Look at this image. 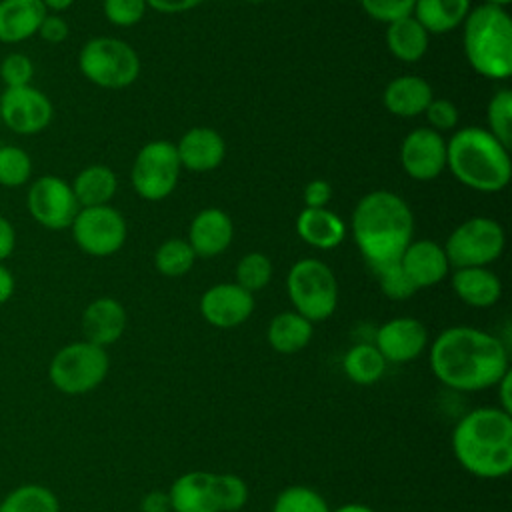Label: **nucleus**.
Wrapping results in <instances>:
<instances>
[{"instance_id":"obj_1","label":"nucleus","mask_w":512,"mask_h":512,"mask_svg":"<svg viewBox=\"0 0 512 512\" xmlns=\"http://www.w3.org/2000/svg\"><path fill=\"white\" fill-rule=\"evenodd\" d=\"M428 360L432 374L458 392L492 388L510 370L502 340L472 326L442 330L430 346Z\"/></svg>"},{"instance_id":"obj_2","label":"nucleus","mask_w":512,"mask_h":512,"mask_svg":"<svg viewBox=\"0 0 512 512\" xmlns=\"http://www.w3.org/2000/svg\"><path fill=\"white\" fill-rule=\"evenodd\" d=\"M412 232L410 206L390 190L368 192L352 212V236L372 272L400 262L402 252L412 242Z\"/></svg>"},{"instance_id":"obj_3","label":"nucleus","mask_w":512,"mask_h":512,"mask_svg":"<svg viewBox=\"0 0 512 512\" xmlns=\"http://www.w3.org/2000/svg\"><path fill=\"white\" fill-rule=\"evenodd\" d=\"M452 452L472 476L496 480L512 470V414L498 406L466 412L452 430Z\"/></svg>"},{"instance_id":"obj_4","label":"nucleus","mask_w":512,"mask_h":512,"mask_svg":"<svg viewBox=\"0 0 512 512\" xmlns=\"http://www.w3.org/2000/svg\"><path fill=\"white\" fill-rule=\"evenodd\" d=\"M446 168L476 192H500L512 176L510 152L486 128L466 126L446 142Z\"/></svg>"},{"instance_id":"obj_5","label":"nucleus","mask_w":512,"mask_h":512,"mask_svg":"<svg viewBox=\"0 0 512 512\" xmlns=\"http://www.w3.org/2000/svg\"><path fill=\"white\" fill-rule=\"evenodd\" d=\"M462 46L468 64L488 80L512 76V20L506 8L480 4L462 22Z\"/></svg>"},{"instance_id":"obj_6","label":"nucleus","mask_w":512,"mask_h":512,"mask_svg":"<svg viewBox=\"0 0 512 512\" xmlns=\"http://www.w3.org/2000/svg\"><path fill=\"white\" fill-rule=\"evenodd\" d=\"M286 290L294 312L306 320L322 322L330 318L338 304V282L330 266L318 258H302L292 264Z\"/></svg>"},{"instance_id":"obj_7","label":"nucleus","mask_w":512,"mask_h":512,"mask_svg":"<svg viewBox=\"0 0 512 512\" xmlns=\"http://www.w3.org/2000/svg\"><path fill=\"white\" fill-rule=\"evenodd\" d=\"M110 368L106 348L88 340L62 346L48 364V378L62 394L78 396L98 388Z\"/></svg>"},{"instance_id":"obj_8","label":"nucleus","mask_w":512,"mask_h":512,"mask_svg":"<svg viewBox=\"0 0 512 512\" xmlns=\"http://www.w3.org/2000/svg\"><path fill=\"white\" fill-rule=\"evenodd\" d=\"M80 72L96 86L120 90L140 74V58L124 40L98 36L88 40L78 54Z\"/></svg>"},{"instance_id":"obj_9","label":"nucleus","mask_w":512,"mask_h":512,"mask_svg":"<svg viewBox=\"0 0 512 512\" xmlns=\"http://www.w3.org/2000/svg\"><path fill=\"white\" fill-rule=\"evenodd\" d=\"M504 230L488 216H472L458 224L442 246L448 264L454 268L488 266L504 250Z\"/></svg>"},{"instance_id":"obj_10","label":"nucleus","mask_w":512,"mask_h":512,"mask_svg":"<svg viewBox=\"0 0 512 512\" xmlns=\"http://www.w3.org/2000/svg\"><path fill=\"white\" fill-rule=\"evenodd\" d=\"M180 170L182 166L178 160L176 144L168 140H152L138 150L130 180L140 198L156 202L174 192Z\"/></svg>"},{"instance_id":"obj_11","label":"nucleus","mask_w":512,"mask_h":512,"mask_svg":"<svg viewBox=\"0 0 512 512\" xmlns=\"http://www.w3.org/2000/svg\"><path fill=\"white\" fill-rule=\"evenodd\" d=\"M70 228L78 248L90 256H110L118 252L128 234L124 216L110 204L80 208Z\"/></svg>"},{"instance_id":"obj_12","label":"nucleus","mask_w":512,"mask_h":512,"mask_svg":"<svg viewBox=\"0 0 512 512\" xmlns=\"http://www.w3.org/2000/svg\"><path fill=\"white\" fill-rule=\"evenodd\" d=\"M28 210L44 228L64 230L70 228L80 206L66 180L46 174L32 182L28 190Z\"/></svg>"},{"instance_id":"obj_13","label":"nucleus","mask_w":512,"mask_h":512,"mask_svg":"<svg viewBox=\"0 0 512 512\" xmlns=\"http://www.w3.org/2000/svg\"><path fill=\"white\" fill-rule=\"evenodd\" d=\"M54 108L50 98L38 88H6L0 96V120L16 134L42 132L52 120Z\"/></svg>"},{"instance_id":"obj_14","label":"nucleus","mask_w":512,"mask_h":512,"mask_svg":"<svg viewBox=\"0 0 512 512\" xmlns=\"http://www.w3.org/2000/svg\"><path fill=\"white\" fill-rule=\"evenodd\" d=\"M400 164L414 180H434L446 168L444 136L428 126L410 130L400 144Z\"/></svg>"},{"instance_id":"obj_15","label":"nucleus","mask_w":512,"mask_h":512,"mask_svg":"<svg viewBox=\"0 0 512 512\" xmlns=\"http://www.w3.org/2000/svg\"><path fill=\"white\" fill-rule=\"evenodd\" d=\"M200 314L214 328H234L254 312V294L236 282L210 286L200 296Z\"/></svg>"},{"instance_id":"obj_16","label":"nucleus","mask_w":512,"mask_h":512,"mask_svg":"<svg viewBox=\"0 0 512 512\" xmlns=\"http://www.w3.org/2000/svg\"><path fill=\"white\" fill-rule=\"evenodd\" d=\"M428 344L426 326L410 316H398L384 322L374 336V346L386 362L404 364L418 358Z\"/></svg>"},{"instance_id":"obj_17","label":"nucleus","mask_w":512,"mask_h":512,"mask_svg":"<svg viewBox=\"0 0 512 512\" xmlns=\"http://www.w3.org/2000/svg\"><path fill=\"white\" fill-rule=\"evenodd\" d=\"M172 512H220L218 474L192 470L180 474L168 490Z\"/></svg>"},{"instance_id":"obj_18","label":"nucleus","mask_w":512,"mask_h":512,"mask_svg":"<svg viewBox=\"0 0 512 512\" xmlns=\"http://www.w3.org/2000/svg\"><path fill=\"white\" fill-rule=\"evenodd\" d=\"M176 152L182 168L190 172H210L224 160L226 144L214 128L196 126L180 136Z\"/></svg>"},{"instance_id":"obj_19","label":"nucleus","mask_w":512,"mask_h":512,"mask_svg":"<svg viewBox=\"0 0 512 512\" xmlns=\"http://www.w3.org/2000/svg\"><path fill=\"white\" fill-rule=\"evenodd\" d=\"M234 236V226L230 216L220 208L200 210L188 230V244L196 256L212 258L222 254Z\"/></svg>"},{"instance_id":"obj_20","label":"nucleus","mask_w":512,"mask_h":512,"mask_svg":"<svg viewBox=\"0 0 512 512\" xmlns=\"http://www.w3.org/2000/svg\"><path fill=\"white\" fill-rule=\"evenodd\" d=\"M400 264L418 290L442 282L450 268L444 248L432 240H412L400 256Z\"/></svg>"},{"instance_id":"obj_21","label":"nucleus","mask_w":512,"mask_h":512,"mask_svg":"<svg viewBox=\"0 0 512 512\" xmlns=\"http://www.w3.org/2000/svg\"><path fill=\"white\" fill-rule=\"evenodd\" d=\"M126 320V310L116 298H96L82 312L84 340L106 348L120 340L126 330Z\"/></svg>"},{"instance_id":"obj_22","label":"nucleus","mask_w":512,"mask_h":512,"mask_svg":"<svg viewBox=\"0 0 512 512\" xmlns=\"http://www.w3.org/2000/svg\"><path fill=\"white\" fill-rule=\"evenodd\" d=\"M46 14L42 0H0V42L18 44L38 34Z\"/></svg>"},{"instance_id":"obj_23","label":"nucleus","mask_w":512,"mask_h":512,"mask_svg":"<svg viewBox=\"0 0 512 512\" xmlns=\"http://www.w3.org/2000/svg\"><path fill=\"white\" fill-rule=\"evenodd\" d=\"M434 98L432 86L414 74H404L388 82L382 94L384 108L402 118H412L418 114H424L426 106Z\"/></svg>"},{"instance_id":"obj_24","label":"nucleus","mask_w":512,"mask_h":512,"mask_svg":"<svg viewBox=\"0 0 512 512\" xmlns=\"http://www.w3.org/2000/svg\"><path fill=\"white\" fill-rule=\"evenodd\" d=\"M452 290L472 308H490L502 296V282L486 266L456 268L452 274Z\"/></svg>"},{"instance_id":"obj_25","label":"nucleus","mask_w":512,"mask_h":512,"mask_svg":"<svg viewBox=\"0 0 512 512\" xmlns=\"http://www.w3.org/2000/svg\"><path fill=\"white\" fill-rule=\"evenodd\" d=\"M296 234L314 248L332 250L344 240L346 224L328 208H304L296 218Z\"/></svg>"},{"instance_id":"obj_26","label":"nucleus","mask_w":512,"mask_h":512,"mask_svg":"<svg viewBox=\"0 0 512 512\" xmlns=\"http://www.w3.org/2000/svg\"><path fill=\"white\" fill-rule=\"evenodd\" d=\"M428 42L430 34L412 14L396 18L386 26V46L400 62H418L426 54Z\"/></svg>"},{"instance_id":"obj_27","label":"nucleus","mask_w":512,"mask_h":512,"mask_svg":"<svg viewBox=\"0 0 512 512\" xmlns=\"http://www.w3.org/2000/svg\"><path fill=\"white\" fill-rule=\"evenodd\" d=\"M312 322L300 316L298 312H280L276 314L266 330L268 344L278 354H296L308 346L312 340Z\"/></svg>"},{"instance_id":"obj_28","label":"nucleus","mask_w":512,"mask_h":512,"mask_svg":"<svg viewBox=\"0 0 512 512\" xmlns=\"http://www.w3.org/2000/svg\"><path fill=\"white\" fill-rule=\"evenodd\" d=\"M470 0H416L412 16L428 34L450 32L466 20Z\"/></svg>"},{"instance_id":"obj_29","label":"nucleus","mask_w":512,"mask_h":512,"mask_svg":"<svg viewBox=\"0 0 512 512\" xmlns=\"http://www.w3.org/2000/svg\"><path fill=\"white\" fill-rule=\"evenodd\" d=\"M80 208L104 206L112 200L118 188L116 174L104 164H92L82 168L70 184Z\"/></svg>"},{"instance_id":"obj_30","label":"nucleus","mask_w":512,"mask_h":512,"mask_svg":"<svg viewBox=\"0 0 512 512\" xmlns=\"http://www.w3.org/2000/svg\"><path fill=\"white\" fill-rule=\"evenodd\" d=\"M344 374L360 386H370L384 376L386 360L374 344H356L342 358Z\"/></svg>"},{"instance_id":"obj_31","label":"nucleus","mask_w":512,"mask_h":512,"mask_svg":"<svg viewBox=\"0 0 512 512\" xmlns=\"http://www.w3.org/2000/svg\"><path fill=\"white\" fill-rule=\"evenodd\" d=\"M0 512H60L58 496L42 484H22L0 500Z\"/></svg>"},{"instance_id":"obj_32","label":"nucleus","mask_w":512,"mask_h":512,"mask_svg":"<svg viewBox=\"0 0 512 512\" xmlns=\"http://www.w3.org/2000/svg\"><path fill=\"white\" fill-rule=\"evenodd\" d=\"M194 250L190 248L188 240L170 238L162 242L154 254V266L160 274L176 278L184 276L194 266Z\"/></svg>"},{"instance_id":"obj_33","label":"nucleus","mask_w":512,"mask_h":512,"mask_svg":"<svg viewBox=\"0 0 512 512\" xmlns=\"http://www.w3.org/2000/svg\"><path fill=\"white\" fill-rule=\"evenodd\" d=\"M488 132L510 150L512 144V92L508 88L496 90L486 108Z\"/></svg>"},{"instance_id":"obj_34","label":"nucleus","mask_w":512,"mask_h":512,"mask_svg":"<svg viewBox=\"0 0 512 512\" xmlns=\"http://www.w3.org/2000/svg\"><path fill=\"white\" fill-rule=\"evenodd\" d=\"M272 512H330L326 500L322 498L320 492L308 486H288L284 488L274 504Z\"/></svg>"},{"instance_id":"obj_35","label":"nucleus","mask_w":512,"mask_h":512,"mask_svg":"<svg viewBox=\"0 0 512 512\" xmlns=\"http://www.w3.org/2000/svg\"><path fill=\"white\" fill-rule=\"evenodd\" d=\"M236 284L248 292H258L268 286L272 278V262L262 252H248L236 264Z\"/></svg>"},{"instance_id":"obj_36","label":"nucleus","mask_w":512,"mask_h":512,"mask_svg":"<svg viewBox=\"0 0 512 512\" xmlns=\"http://www.w3.org/2000/svg\"><path fill=\"white\" fill-rule=\"evenodd\" d=\"M32 174V160L20 146H0V184L18 188L28 182Z\"/></svg>"},{"instance_id":"obj_37","label":"nucleus","mask_w":512,"mask_h":512,"mask_svg":"<svg viewBox=\"0 0 512 512\" xmlns=\"http://www.w3.org/2000/svg\"><path fill=\"white\" fill-rule=\"evenodd\" d=\"M374 274L378 276L382 294L390 300H408L410 296H414V292H418V288L412 284L400 262H394Z\"/></svg>"},{"instance_id":"obj_38","label":"nucleus","mask_w":512,"mask_h":512,"mask_svg":"<svg viewBox=\"0 0 512 512\" xmlns=\"http://www.w3.org/2000/svg\"><path fill=\"white\" fill-rule=\"evenodd\" d=\"M146 0H104L102 10L108 22L120 28L138 24L146 14Z\"/></svg>"},{"instance_id":"obj_39","label":"nucleus","mask_w":512,"mask_h":512,"mask_svg":"<svg viewBox=\"0 0 512 512\" xmlns=\"http://www.w3.org/2000/svg\"><path fill=\"white\" fill-rule=\"evenodd\" d=\"M220 512H238L248 502V484L238 474H218Z\"/></svg>"},{"instance_id":"obj_40","label":"nucleus","mask_w":512,"mask_h":512,"mask_svg":"<svg viewBox=\"0 0 512 512\" xmlns=\"http://www.w3.org/2000/svg\"><path fill=\"white\" fill-rule=\"evenodd\" d=\"M32 76H34V64L28 56L20 52L8 54L0 64V78L6 84V88L28 86Z\"/></svg>"},{"instance_id":"obj_41","label":"nucleus","mask_w":512,"mask_h":512,"mask_svg":"<svg viewBox=\"0 0 512 512\" xmlns=\"http://www.w3.org/2000/svg\"><path fill=\"white\" fill-rule=\"evenodd\" d=\"M414 2L416 0H360V6L370 18L388 24L396 18L412 14Z\"/></svg>"},{"instance_id":"obj_42","label":"nucleus","mask_w":512,"mask_h":512,"mask_svg":"<svg viewBox=\"0 0 512 512\" xmlns=\"http://www.w3.org/2000/svg\"><path fill=\"white\" fill-rule=\"evenodd\" d=\"M426 120H428V128L442 132V130H452L458 124V108L454 102L446 100V98H432L430 104L424 110Z\"/></svg>"},{"instance_id":"obj_43","label":"nucleus","mask_w":512,"mask_h":512,"mask_svg":"<svg viewBox=\"0 0 512 512\" xmlns=\"http://www.w3.org/2000/svg\"><path fill=\"white\" fill-rule=\"evenodd\" d=\"M38 34L48 44H60L68 38V24L60 14H46L38 28Z\"/></svg>"},{"instance_id":"obj_44","label":"nucleus","mask_w":512,"mask_h":512,"mask_svg":"<svg viewBox=\"0 0 512 512\" xmlns=\"http://www.w3.org/2000/svg\"><path fill=\"white\" fill-rule=\"evenodd\" d=\"M330 198H332V186H330V182H326L322 178L310 180L304 186V204H306V208H326Z\"/></svg>"},{"instance_id":"obj_45","label":"nucleus","mask_w":512,"mask_h":512,"mask_svg":"<svg viewBox=\"0 0 512 512\" xmlns=\"http://www.w3.org/2000/svg\"><path fill=\"white\" fill-rule=\"evenodd\" d=\"M204 0H146L148 8L162 12V14H182L196 6H200Z\"/></svg>"},{"instance_id":"obj_46","label":"nucleus","mask_w":512,"mask_h":512,"mask_svg":"<svg viewBox=\"0 0 512 512\" xmlns=\"http://www.w3.org/2000/svg\"><path fill=\"white\" fill-rule=\"evenodd\" d=\"M170 498L168 492L162 490H152L148 494H144V498L140 500V512H170Z\"/></svg>"},{"instance_id":"obj_47","label":"nucleus","mask_w":512,"mask_h":512,"mask_svg":"<svg viewBox=\"0 0 512 512\" xmlns=\"http://www.w3.org/2000/svg\"><path fill=\"white\" fill-rule=\"evenodd\" d=\"M16 246V234H14V226L0 216V262L6 260Z\"/></svg>"},{"instance_id":"obj_48","label":"nucleus","mask_w":512,"mask_h":512,"mask_svg":"<svg viewBox=\"0 0 512 512\" xmlns=\"http://www.w3.org/2000/svg\"><path fill=\"white\" fill-rule=\"evenodd\" d=\"M510 386H512V372L508 370L498 382H496V390H498V400H500V406L504 412L512 414V396H510Z\"/></svg>"},{"instance_id":"obj_49","label":"nucleus","mask_w":512,"mask_h":512,"mask_svg":"<svg viewBox=\"0 0 512 512\" xmlns=\"http://www.w3.org/2000/svg\"><path fill=\"white\" fill-rule=\"evenodd\" d=\"M14 294V276L12 272L0 264V304L8 302Z\"/></svg>"},{"instance_id":"obj_50","label":"nucleus","mask_w":512,"mask_h":512,"mask_svg":"<svg viewBox=\"0 0 512 512\" xmlns=\"http://www.w3.org/2000/svg\"><path fill=\"white\" fill-rule=\"evenodd\" d=\"M42 4L46 6V10H52L54 14L64 12L66 8H70L74 4V0H42Z\"/></svg>"},{"instance_id":"obj_51","label":"nucleus","mask_w":512,"mask_h":512,"mask_svg":"<svg viewBox=\"0 0 512 512\" xmlns=\"http://www.w3.org/2000/svg\"><path fill=\"white\" fill-rule=\"evenodd\" d=\"M330 512H376V510H372V508L366 506V504L350 502V504H342V506H338L336 510H330Z\"/></svg>"},{"instance_id":"obj_52","label":"nucleus","mask_w":512,"mask_h":512,"mask_svg":"<svg viewBox=\"0 0 512 512\" xmlns=\"http://www.w3.org/2000/svg\"><path fill=\"white\" fill-rule=\"evenodd\" d=\"M512 0H484V4H492V6H500V8H506Z\"/></svg>"},{"instance_id":"obj_53","label":"nucleus","mask_w":512,"mask_h":512,"mask_svg":"<svg viewBox=\"0 0 512 512\" xmlns=\"http://www.w3.org/2000/svg\"><path fill=\"white\" fill-rule=\"evenodd\" d=\"M246 2H264V0H246Z\"/></svg>"}]
</instances>
